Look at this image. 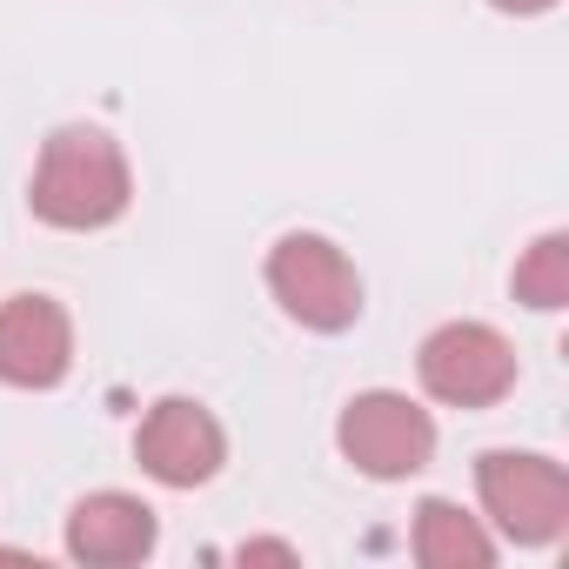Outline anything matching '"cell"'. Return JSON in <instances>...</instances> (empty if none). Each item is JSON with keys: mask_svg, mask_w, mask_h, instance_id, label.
<instances>
[{"mask_svg": "<svg viewBox=\"0 0 569 569\" xmlns=\"http://www.w3.org/2000/svg\"><path fill=\"white\" fill-rule=\"evenodd\" d=\"M134 201V174H128V154L108 128H54L41 141V161H34V181H28V208L34 221L61 228V234H94L108 221H121Z\"/></svg>", "mask_w": 569, "mask_h": 569, "instance_id": "cell-1", "label": "cell"}, {"mask_svg": "<svg viewBox=\"0 0 569 569\" xmlns=\"http://www.w3.org/2000/svg\"><path fill=\"white\" fill-rule=\"evenodd\" d=\"M268 296L316 336H342L362 322V274L329 234H281L268 248Z\"/></svg>", "mask_w": 569, "mask_h": 569, "instance_id": "cell-2", "label": "cell"}, {"mask_svg": "<svg viewBox=\"0 0 569 569\" xmlns=\"http://www.w3.org/2000/svg\"><path fill=\"white\" fill-rule=\"evenodd\" d=\"M476 496H482V516L522 549H542L569 529V476L556 456L489 449L476 456Z\"/></svg>", "mask_w": 569, "mask_h": 569, "instance_id": "cell-3", "label": "cell"}, {"mask_svg": "<svg viewBox=\"0 0 569 569\" xmlns=\"http://www.w3.org/2000/svg\"><path fill=\"white\" fill-rule=\"evenodd\" d=\"M336 449L376 476V482H402V476H422L429 456H436V416L396 389H369L342 409L336 422Z\"/></svg>", "mask_w": 569, "mask_h": 569, "instance_id": "cell-4", "label": "cell"}, {"mask_svg": "<svg viewBox=\"0 0 569 569\" xmlns=\"http://www.w3.org/2000/svg\"><path fill=\"white\" fill-rule=\"evenodd\" d=\"M416 376L449 409H496L516 389V349L489 322H442L416 349Z\"/></svg>", "mask_w": 569, "mask_h": 569, "instance_id": "cell-5", "label": "cell"}, {"mask_svg": "<svg viewBox=\"0 0 569 569\" xmlns=\"http://www.w3.org/2000/svg\"><path fill=\"white\" fill-rule=\"evenodd\" d=\"M134 462H141L161 489H201V482L221 476L228 436H221V422H214L201 402L168 396V402H154V409L141 416V429H134Z\"/></svg>", "mask_w": 569, "mask_h": 569, "instance_id": "cell-6", "label": "cell"}, {"mask_svg": "<svg viewBox=\"0 0 569 569\" xmlns=\"http://www.w3.org/2000/svg\"><path fill=\"white\" fill-rule=\"evenodd\" d=\"M74 369V322L54 296H8L0 302V382L8 389H54Z\"/></svg>", "mask_w": 569, "mask_h": 569, "instance_id": "cell-7", "label": "cell"}, {"mask_svg": "<svg viewBox=\"0 0 569 569\" xmlns=\"http://www.w3.org/2000/svg\"><path fill=\"white\" fill-rule=\"evenodd\" d=\"M154 509L128 489H94L68 509V556L88 569H128L141 556H154Z\"/></svg>", "mask_w": 569, "mask_h": 569, "instance_id": "cell-8", "label": "cell"}, {"mask_svg": "<svg viewBox=\"0 0 569 569\" xmlns=\"http://www.w3.org/2000/svg\"><path fill=\"white\" fill-rule=\"evenodd\" d=\"M416 562L422 569H489L496 542L462 502L429 496V502H416Z\"/></svg>", "mask_w": 569, "mask_h": 569, "instance_id": "cell-9", "label": "cell"}, {"mask_svg": "<svg viewBox=\"0 0 569 569\" xmlns=\"http://www.w3.org/2000/svg\"><path fill=\"white\" fill-rule=\"evenodd\" d=\"M516 302H529V309H542V316H556V309L569 302V234H562V228H549V234L516 261Z\"/></svg>", "mask_w": 569, "mask_h": 569, "instance_id": "cell-10", "label": "cell"}, {"mask_svg": "<svg viewBox=\"0 0 569 569\" xmlns=\"http://www.w3.org/2000/svg\"><path fill=\"white\" fill-rule=\"evenodd\" d=\"M241 562H296L289 542H241Z\"/></svg>", "mask_w": 569, "mask_h": 569, "instance_id": "cell-11", "label": "cell"}, {"mask_svg": "<svg viewBox=\"0 0 569 569\" xmlns=\"http://www.w3.org/2000/svg\"><path fill=\"white\" fill-rule=\"evenodd\" d=\"M489 8H502V14H549L556 0H489Z\"/></svg>", "mask_w": 569, "mask_h": 569, "instance_id": "cell-12", "label": "cell"}]
</instances>
